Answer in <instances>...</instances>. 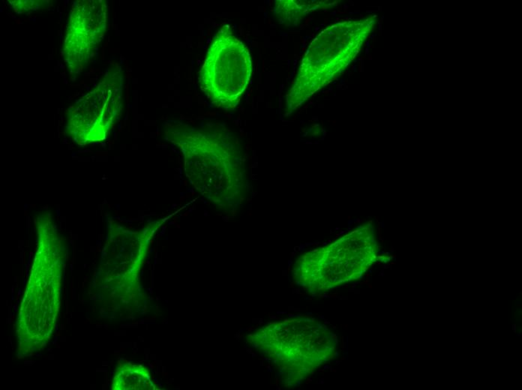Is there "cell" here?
I'll list each match as a JSON object with an SVG mask.
<instances>
[{
  "label": "cell",
  "mask_w": 522,
  "mask_h": 390,
  "mask_svg": "<svg viewBox=\"0 0 522 390\" xmlns=\"http://www.w3.org/2000/svg\"><path fill=\"white\" fill-rule=\"evenodd\" d=\"M340 362H341V361H336V364L337 365L339 364Z\"/></svg>",
  "instance_id": "11"
},
{
  "label": "cell",
  "mask_w": 522,
  "mask_h": 390,
  "mask_svg": "<svg viewBox=\"0 0 522 390\" xmlns=\"http://www.w3.org/2000/svg\"><path fill=\"white\" fill-rule=\"evenodd\" d=\"M325 369H321V370H319L318 371L319 372H323V371Z\"/></svg>",
  "instance_id": "10"
},
{
  "label": "cell",
  "mask_w": 522,
  "mask_h": 390,
  "mask_svg": "<svg viewBox=\"0 0 522 390\" xmlns=\"http://www.w3.org/2000/svg\"><path fill=\"white\" fill-rule=\"evenodd\" d=\"M110 98L95 100L94 105L89 101L87 108L80 104L71 111L68 131L76 142L87 144L106 138L118 113V99Z\"/></svg>",
  "instance_id": "4"
},
{
  "label": "cell",
  "mask_w": 522,
  "mask_h": 390,
  "mask_svg": "<svg viewBox=\"0 0 522 390\" xmlns=\"http://www.w3.org/2000/svg\"><path fill=\"white\" fill-rule=\"evenodd\" d=\"M312 377H310V378L307 379L306 381H305V384H309V383L312 382Z\"/></svg>",
  "instance_id": "7"
},
{
  "label": "cell",
  "mask_w": 522,
  "mask_h": 390,
  "mask_svg": "<svg viewBox=\"0 0 522 390\" xmlns=\"http://www.w3.org/2000/svg\"><path fill=\"white\" fill-rule=\"evenodd\" d=\"M113 390H152L155 389L148 371L130 363L121 366L115 376Z\"/></svg>",
  "instance_id": "6"
},
{
  "label": "cell",
  "mask_w": 522,
  "mask_h": 390,
  "mask_svg": "<svg viewBox=\"0 0 522 390\" xmlns=\"http://www.w3.org/2000/svg\"><path fill=\"white\" fill-rule=\"evenodd\" d=\"M344 359H345V358H344V357H342V358H341V360H344Z\"/></svg>",
  "instance_id": "12"
},
{
  "label": "cell",
  "mask_w": 522,
  "mask_h": 390,
  "mask_svg": "<svg viewBox=\"0 0 522 390\" xmlns=\"http://www.w3.org/2000/svg\"><path fill=\"white\" fill-rule=\"evenodd\" d=\"M336 1H277L275 14L280 23L297 25L310 12L319 8H328L335 5Z\"/></svg>",
  "instance_id": "5"
},
{
  "label": "cell",
  "mask_w": 522,
  "mask_h": 390,
  "mask_svg": "<svg viewBox=\"0 0 522 390\" xmlns=\"http://www.w3.org/2000/svg\"><path fill=\"white\" fill-rule=\"evenodd\" d=\"M252 72L246 46L228 26L219 30L208 50L201 69V89L219 108H235L246 90Z\"/></svg>",
  "instance_id": "2"
},
{
  "label": "cell",
  "mask_w": 522,
  "mask_h": 390,
  "mask_svg": "<svg viewBox=\"0 0 522 390\" xmlns=\"http://www.w3.org/2000/svg\"><path fill=\"white\" fill-rule=\"evenodd\" d=\"M330 371H331L332 372H336V370H335L334 369H331Z\"/></svg>",
  "instance_id": "9"
},
{
  "label": "cell",
  "mask_w": 522,
  "mask_h": 390,
  "mask_svg": "<svg viewBox=\"0 0 522 390\" xmlns=\"http://www.w3.org/2000/svg\"><path fill=\"white\" fill-rule=\"evenodd\" d=\"M324 323H326V324H330V322L329 321V320H324Z\"/></svg>",
  "instance_id": "8"
},
{
  "label": "cell",
  "mask_w": 522,
  "mask_h": 390,
  "mask_svg": "<svg viewBox=\"0 0 522 390\" xmlns=\"http://www.w3.org/2000/svg\"><path fill=\"white\" fill-rule=\"evenodd\" d=\"M377 246L371 226L359 227L327 248L315 249L297 262L302 278L350 281L360 277L375 261Z\"/></svg>",
  "instance_id": "3"
},
{
  "label": "cell",
  "mask_w": 522,
  "mask_h": 390,
  "mask_svg": "<svg viewBox=\"0 0 522 390\" xmlns=\"http://www.w3.org/2000/svg\"><path fill=\"white\" fill-rule=\"evenodd\" d=\"M377 15L329 26L312 41L287 95L289 113L330 84L356 58L374 27Z\"/></svg>",
  "instance_id": "1"
}]
</instances>
